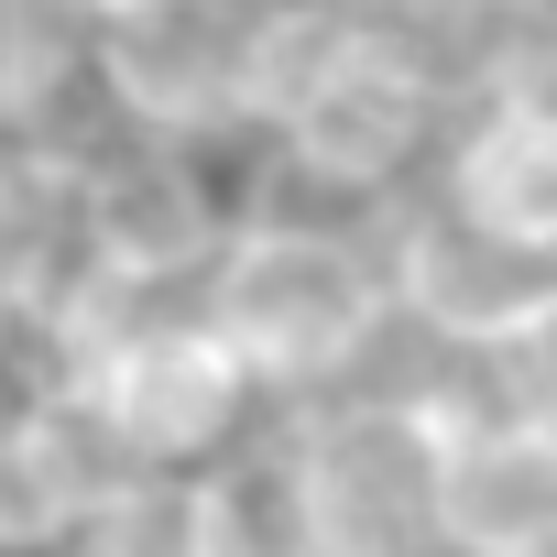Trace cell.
Listing matches in <instances>:
<instances>
[{
	"label": "cell",
	"instance_id": "6da1fadb",
	"mask_svg": "<svg viewBox=\"0 0 557 557\" xmlns=\"http://www.w3.org/2000/svg\"><path fill=\"white\" fill-rule=\"evenodd\" d=\"M197 318L251 361V383L273 405H307V394L361 383L372 350L394 339L372 208H329V197L240 175L230 230L197 262Z\"/></svg>",
	"mask_w": 557,
	"mask_h": 557
},
{
	"label": "cell",
	"instance_id": "7a4b0ae2",
	"mask_svg": "<svg viewBox=\"0 0 557 557\" xmlns=\"http://www.w3.org/2000/svg\"><path fill=\"white\" fill-rule=\"evenodd\" d=\"M470 361H448L437 383H339L307 405H273L307 492V535L329 557H437V405Z\"/></svg>",
	"mask_w": 557,
	"mask_h": 557
},
{
	"label": "cell",
	"instance_id": "3957f363",
	"mask_svg": "<svg viewBox=\"0 0 557 557\" xmlns=\"http://www.w3.org/2000/svg\"><path fill=\"white\" fill-rule=\"evenodd\" d=\"M273 0H88V110L121 132L251 143V45Z\"/></svg>",
	"mask_w": 557,
	"mask_h": 557
},
{
	"label": "cell",
	"instance_id": "277c9868",
	"mask_svg": "<svg viewBox=\"0 0 557 557\" xmlns=\"http://www.w3.org/2000/svg\"><path fill=\"white\" fill-rule=\"evenodd\" d=\"M66 143V230L88 273H121V285H197V262L230 230L240 197V153L208 143H164V132H121V121H77Z\"/></svg>",
	"mask_w": 557,
	"mask_h": 557
},
{
	"label": "cell",
	"instance_id": "5b68a950",
	"mask_svg": "<svg viewBox=\"0 0 557 557\" xmlns=\"http://www.w3.org/2000/svg\"><path fill=\"white\" fill-rule=\"evenodd\" d=\"M99 383V405L121 416V437L143 448V470H208L219 448H240L251 426H273V394L251 383V361L197 318V296L132 318L121 339H99L88 361H66Z\"/></svg>",
	"mask_w": 557,
	"mask_h": 557
},
{
	"label": "cell",
	"instance_id": "8992f818",
	"mask_svg": "<svg viewBox=\"0 0 557 557\" xmlns=\"http://www.w3.org/2000/svg\"><path fill=\"white\" fill-rule=\"evenodd\" d=\"M372 240H383V296H394V318H405L416 339H437V350H481V339L546 285V273H557V262L492 240V230H481L470 208H448L426 175L372 208Z\"/></svg>",
	"mask_w": 557,
	"mask_h": 557
},
{
	"label": "cell",
	"instance_id": "52a82bcc",
	"mask_svg": "<svg viewBox=\"0 0 557 557\" xmlns=\"http://www.w3.org/2000/svg\"><path fill=\"white\" fill-rule=\"evenodd\" d=\"M437 416V557H557V426L492 416L470 372Z\"/></svg>",
	"mask_w": 557,
	"mask_h": 557
},
{
	"label": "cell",
	"instance_id": "ba28073f",
	"mask_svg": "<svg viewBox=\"0 0 557 557\" xmlns=\"http://www.w3.org/2000/svg\"><path fill=\"white\" fill-rule=\"evenodd\" d=\"M426 186L448 208H470L492 240L557 262V121L546 110H513V99H459L448 132H437V164Z\"/></svg>",
	"mask_w": 557,
	"mask_h": 557
},
{
	"label": "cell",
	"instance_id": "9c48e42d",
	"mask_svg": "<svg viewBox=\"0 0 557 557\" xmlns=\"http://www.w3.org/2000/svg\"><path fill=\"white\" fill-rule=\"evenodd\" d=\"M186 503H197V546L208 557H307V492H296V459H285V426H251L240 448H219L208 470H186Z\"/></svg>",
	"mask_w": 557,
	"mask_h": 557
},
{
	"label": "cell",
	"instance_id": "30bf717a",
	"mask_svg": "<svg viewBox=\"0 0 557 557\" xmlns=\"http://www.w3.org/2000/svg\"><path fill=\"white\" fill-rule=\"evenodd\" d=\"M88 121V0H0V132Z\"/></svg>",
	"mask_w": 557,
	"mask_h": 557
},
{
	"label": "cell",
	"instance_id": "8fae6325",
	"mask_svg": "<svg viewBox=\"0 0 557 557\" xmlns=\"http://www.w3.org/2000/svg\"><path fill=\"white\" fill-rule=\"evenodd\" d=\"M470 383L492 416H524V426H557V273L470 350Z\"/></svg>",
	"mask_w": 557,
	"mask_h": 557
},
{
	"label": "cell",
	"instance_id": "7c38bea8",
	"mask_svg": "<svg viewBox=\"0 0 557 557\" xmlns=\"http://www.w3.org/2000/svg\"><path fill=\"white\" fill-rule=\"evenodd\" d=\"M66 557H208V546H197L186 470H153V481H132V492L88 503V513H77V535H66Z\"/></svg>",
	"mask_w": 557,
	"mask_h": 557
},
{
	"label": "cell",
	"instance_id": "4fadbf2b",
	"mask_svg": "<svg viewBox=\"0 0 557 557\" xmlns=\"http://www.w3.org/2000/svg\"><path fill=\"white\" fill-rule=\"evenodd\" d=\"M66 535H77L66 481L45 470L23 405H0V557H66Z\"/></svg>",
	"mask_w": 557,
	"mask_h": 557
},
{
	"label": "cell",
	"instance_id": "5bb4252c",
	"mask_svg": "<svg viewBox=\"0 0 557 557\" xmlns=\"http://www.w3.org/2000/svg\"><path fill=\"white\" fill-rule=\"evenodd\" d=\"M470 99H513V110H546V121H557V12H535V23L492 55V77H481Z\"/></svg>",
	"mask_w": 557,
	"mask_h": 557
},
{
	"label": "cell",
	"instance_id": "9a60e30c",
	"mask_svg": "<svg viewBox=\"0 0 557 557\" xmlns=\"http://www.w3.org/2000/svg\"><path fill=\"white\" fill-rule=\"evenodd\" d=\"M307 557H329V546H307Z\"/></svg>",
	"mask_w": 557,
	"mask_h": 557
}]
</instances>
